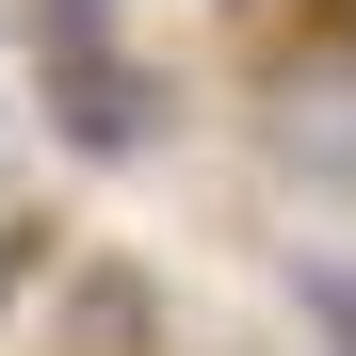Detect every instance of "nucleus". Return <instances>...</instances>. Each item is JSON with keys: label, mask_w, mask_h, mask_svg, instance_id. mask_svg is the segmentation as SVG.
Returning <instances> with one entry per match:
<instances>
[{"label": "nucleus", "mask_w": 356, "mask_h": 356, "mask_svg": "<svg viewBox=\"0 0 356 356\" xmlns=\"http://www.w3.org/2000/svg\"><path fill=\"white\" fill-rule=\"evenodd\" d=\"M259 162L308 178V195H356V17H308L259 49Z\"/></svg>", "instance_id": "obj_2"}, {"label": "nucleus", "mask_w": 356, "mask_h": 356, "mask_svg": "<svg viewBox=\"0 0 356 356\" xmlns=\"http://www.w3.org/2000/svg\"><path fill=\"white\" fill-rule=\"evenodd\" d=\"M33 275H49V227H33V211H0V308H17Z\"/></svg>", "instance_id": "obj_4"}, {"label": "nucleus", "mask_w": 356, "mask_h": 356, "mask_svg": "<svg viewBox=\"0 0 356 356\" xmlns=\"http://www.w3.org/2000/svg\"><path fill=\"white\" fill-rule=\"evenodd\" d=\"M33 113H49V146H81V162H146L162 113H178V81L146 65V49H113L81 0H65V17H49V49H33Z\"/></svg>", "instance_id": "obj_1"}, {"label": "nucleus", "mask_w": 356, "mask_h": 356, "mask_svg": "<svg viewBox=\"0 0 356 356\" xmlns=\"http://www.w3.org/2000/svg\"><path fill=\"white\" fill-rule=\"evenodd\" d=\"M340 17H356V0H340Z\"/></svg>", "instance_id": "obj_6"}, {"label": "nucleus", "mask_w": 356, "mask_h": 356, "mask_svg": "<svg viewBox=\"0 0 356 356\" xmlns=\"http://www.w3.org/2000/svg\"><path fill=\"white\" fill-rule=\"evenodd\" d=\"M243 33H308V17H340V0H227Z\"/></svg>", "instance_id": "obj_5"}, {"label": "nucleus", "mask_w": 356, "mask_h": 356, "mask_svg": "<svg viewBox=\"0 0 356 356\" xmlns=\"http://www.w3.org/2000/svg\"><path fill=\"white\" fill-rule=\"evenodd\" d=\"M65 324H81V356H113V340L146 356V275H81V308H65Z\"/></svg>", "instance_id": "obj_3"}]
</instances>
